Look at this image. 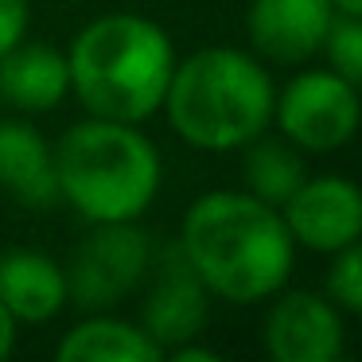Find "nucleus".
Instances as JSON below:
<instances>
[{"instance_id": "nucleus-1", "label": "nucleus", "mask_w": 362, "mask_h": 362, "mask_svg": "<svg viewBox=\"0 0 362 362\" xmlns=\"http://www.w3.org/2000/svg\"><path fill=\"white\" fill-rule=\"evenodd\" d=\"M175 245L211 300H226L234 308L265 304L288 284L296 265V242L281 206L245 187H214L191 199Z\"/></svg>"}, {"instance_id": "nucleus-2", "label": "nucleus", "mask_w": 362, "mask_h": 362, "mask_svg": "<svg viewBox=\"0 0 362 362\" xmlns=\"http://www.w3.org/2000/svg\"><path fill=\"white\" fill-rule=\"evenodd\" d=\"M175 43L141 12L98 16L71 40V94L90 117L144 125L160 113L175 71Z\"/></svg>"}, {"instance_id": "nucleus-3", "label": "nucleus", "mask_w": 362, "mask_h": 362, "mask_svg": "<svg viewBox=\"0 0 362 362\" xmlns=\"http://www.w3.org/2000/svg\"><path fill=\"white\" fill-rule=\"evenodd\" d=\"M273 74L265 59L245 47H199L175 59L160 110L168 125L195 152H242L273 129Z\"/></svg>"}, {"instance_id": "nucleus-4", "label": "nucleus", "mask_w": 362, "mask_h": 362, "mask_svg": "<svg viewBox=\"0 0 362 362\" xmlns=\"http://www.w3.org/2000/svg\"><path fill=\"white\" fill-rule=\"evenodd\" d=\"M55 175L59 203L90 226L141 222L164 187V160L141 125L86 113L55 141Z\"/></svg>"}, {"instance_id": "nucleus-5", "label": "nucleus", "mask_w": 362, "mask_h": 362, "mask_svg": "<svg viewBox=\"0 0 362 362\" xmlns=\"http://www.w3.org/2000/svg\"><path fill=\"white\" fill-rule=\"evenodd\" d=\"M152 238L141 222H94L66 261V288L78 312L121 308L152 269Z\"/></svg>"}, {"instance_id": "nucleus-6", "label": "nucleus", "mask_w": 362, "mask_h": 362, "mask_svg": "<svg viewBox=\"0 0 362 362\" xmlns=\"http://www.w3.org/2000/svg\"><path fill=\"white\" fill-rule=\"evenodd\" d=\"M273 125L312 156L346 148L362 129V94L331 66H308L273 98Z\"/></svg>"}, {"instance_id": "nucleus-7", "label": "nucleus", "mask_w": 362, "mask_h": 362, "mask_svg": "<svg viewBox=\"0 0 362 362\" xmlns=\"http://www.w3.org/2000/svg\"><path fill=\"white\" fill-rule=\"evenodd\" d=\"M261 343L273 362H339L346 351V320L327 292L288 288L265 300Z\"/></svg>"}, {"instance_id": "nucleus-8", "label": "nucleus", "mask_w": 362, "mask_h": 362, "mask_svg": "<svg viewBox=\"0 0 362 362\" xmlns=\"http://www.w3.org/2000/svg\"><path fill=\"white\" fill-rule=\"evenodd\" d=\"M281 218L296 250L331 257L362 238V187L339 172H308L304 183L281 203Z\"/></svg>"}, {"instance_id": "nucleus-9", "label": "nucleus", "mask_w": 362, "mask_h": 362, "mask_svg": "<svg viewBox=\"0 0 362 362\" xmlns=\"http://www.w3.org/2000/svg\"><path fill=\"white\" fill-rule=\"evenodd\" d=\"M148 276L152 284L141 304V327L168 354L203 335L206 320H211V292L199 284V276L191 273L187 257L175 242L160 257H152Z\"/></svg>"}, {"instance_id": "nucleus-10", "label": "nucleus", "mask_w": 362, "mask_h": 362, "mask_svg": "<svg viewBox=\"0 0 362 362\" xmlns=\"http://www.w3.org/2000/svg\"><path fill=\"white\" fill-rule=\"evenodd\" d=\"M335 16V0H250V51L276 66H304L323 51Z\"/></svg>"}, {"instance_id": "nucleus-11", "label": "nucleus", "mask_w": 362, "mask_h": 362, "mask_svg": "<svg viewBox=\"0 0 362 362\" xmlns=\"http://www.w3.org/2000/svg\"><path fill=\"white\" fill-rule=\"evenodd\" d=\"M0 304L16 315V323H28V327L51 323L71 304L66 265L43 250L0 253Z\"/></svg>"}, {"instance_id": "nucleus-12", "label": "nucleus", "mask_w": 362, "mask_h": 362, "mask_svg": "<svg viewBox=\"0 0 362 362\" xmlns=\"http://www.w3.org/2000/svg\"><path fill=\"white\" fill-rule=\"evenodd\" d=\"M0 191L32 211L59 206L55 144L28 121H0Z\"/></svg>"}, {"instance_id": "nucleus-13", "label": "nucleus", "mask_w": 362, "mask_h": 362, "mask_svg": "<svg viewBox=\"0 0 362 362\" xmlns=\"http://www.w3.org/2000/svg\"><path fill=\"white\" fill-rule=\"evenodd\" d=\"M0 98L20 113H51L71 98L66 51L55 43L20 40L0 55Z\"/></svg>"}, {"instance_id": "nucleus-14", "label": "nucleus", "mask_w": 362, "mask_h": 362, "mask_svg": "<svg viewBox=\"0 0 362 362\" xmlns=\"http://www.w3.org/2000/svg\"><path fill=\"white\" fill-rule=\"evenodd\" d=\"M59 362H160L164 351L148 339L141 323L113 312H86L55 343Z\"/></svg>"}, {"instance_id": "nucleus-15", "label": "nucleus", "mask_w": 362, "mask_h": 362, "mask_svg": "<svg viewBox=\"0 0 362 362\" xmlns=\"http://www.w3.org/2000/svg\"><path fill=\"white\" fill-rule=\"evenodd\" d=\"M308 164H304V152L296 144H288L284 136H269L261 133L257 141H250L242 148V180L245 191L265 203L281 206L292 191L304 183Z\"/></svg>"}, {"instance_id": "nucleus-16", "label": "nucleus", "mask_w": 362, "mask_h": 362, "mask_svg": "<svg viewBox=\"0 0 362 362\" xmlns=\"http://www.w3.org/2000/svg\"><path fill=\"white\" fill-rule=\"evenodd\" d=\"M323 55H327L331 71L343 74L362 94V16H343L339 12L327 32V43H323Z\"/></svg>"}, {"instance_id": "nucleus-17", "label": "nucleus", "mask_w": 362, "mask_h": 362, "mask_svg": "<svg viewBox=\"0 0 362 362\" xmlns=\"http://www.w3.org/2000/svg\"><path fill=\"white\" fill-rule=\"evenodd\" d=\"M327 296L339 304L343 315H362V238L331 253Z\"/></svg>"}, {"instance_id": "nucleus-18", "label": "nucleus", "mask_w": 362, "mask_h": 362, "mask_svg": "<svg viewBox=\"0 0 362 362\" xmlns=\"http://www.w3.org/2000/svg\"><path fill=\"white\" fill-rule=\"evenodd\" d=\"M32 4L28 0H0V55H8L20 40H28Z\"/></svg>"}, {"instance_id": "nucleus-19", "label": "nucleus", "mask_w": 362, "mask_h": 362, "mask_svg": "<svg viewBox=\"0 0 362 362\" xmlns=\"http://www.w3.org/2000/svg\"><path fill=\"white\" fill-rule=\"evenodd\" d=\"M164 358H172V362H218L222 354L214 351V346H203L199 339H191V343H183V346H175V351H168Z\"/></svg>"}, {"instance_id": "nucleus-20", "label": "nucleus", "mask_w": 362, "mask_h": 362, "mask_svg": "<svg viewBox=\"0 0 362 362\" xmlns=\"http://www.w3.org/2000/svg\"><path fill=\"white\" fill-rule=\"evenodd\" d=\"M16 339H20V323H16V315H12L8 308L0 304V358H8V354L16 351Z\"/></svg>"}, {"instance_id": "nucleus-21", "label": "nucleus", "mask_w": 362, "mask_h": 362, "mask_svg": "<svg viewBox=\"0 0 362 362\" xmlns=\"http://www.w3.org/2000/svg\"><path fill=\"white\" fill-rule=\"evenodd\" d=\"M335 8L343 16H362V0H335Z\"/></svg>"}]
</instances>
